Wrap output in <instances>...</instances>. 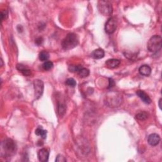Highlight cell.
Returning a JSON list of instances; mask_svg holds the SVG:
<instances>
[{
  "mask_svg": "<svg viewBox=\"0 0 162 162\" xmlns=\"http://www.w3.org/2000/svg\"><path fill=\"white\" fill-rule=\"evenodd\" d=\"M16 69H17L18 70L21 72V73L25 76H30L31 75V70L22 64H17V65H16Z\"/></svg>",
  "mask_w": 162,
  "mask_h": 162,
  "instance_id": "5bb4252c",
  "label": "cell"
},
{
  "mask_svg": "<svg viewBox=\"0 0 162 162\" xmlns=\"http://www.w3.org/2000/svg\"><path fill=\"white\" fill-rule=\"evenodd\" d=\"M120 64V61L118 59H109L105 62L106 66L107 68L112 69L118 67L119 65Z\"/></svg>",
  "mask_w": 162,
  "mask_h": 162,
  "instance_id": "8fae6325",
  "label": "cell"
},
{
  "mask_svg": "<svg viewBox=\"0 0 162 162\" xmlns=\"http://www.w3.org/2000/svg\"><path fill=\"white\" fill-rule=\"evenodd\" d=\"M136 94L144 103L150 104L152 103V99H151L150 97L144 91L142 90H137L136 91Z\"/></svg>",
  "mask_w": 162,
  "mask_h": 162,
  "instance_id": "30bf717a",
  "label": "cell"
},
{
  "mask_svg": "<svg viewBox=\"0 0 162 162\" xmlns=\"http://www.w3.org/2000/svg\"><path fill=\"white\" fill-rule=\"evenodd\" d=\"M36 134L37 136H41L43 139H46L47 136V131L44 130L42 127H38L35 131Z\"/></svg>",
  "mask_w": 162,
  "mask_h": 162,
  "instance_id": "e0dca14e",
  "label": "cell"
},
{
  "mask_svg": "<svg viewBox=\"0 0 162 162\" xmlns=\"http://www.w3.org/2000/svg\"><path fill=\"white\" fill-rule=\"evenodd\" d=\"M117 27V20L115 17H111L110 18L105 26V32L107 34H111L115 31Z\"/></svg>",
  "mask_w": 162,
  "mask_h": 162,
  "instance_id": "8992f818",
  "label": "cell"
},
{
  "mask_svg": "<svg viewBox=\"0 0 162 162\" xmlns=\"http://www.w3.org/2000/svg\"><path fill=\"white\" fill-rule=\"evenodd\" d=\"M160 141V137L157 134H152L148 138V144L152 146H156L159 144Z\"/></svg>",
  "mask_w": 162,
  "mask_h": 162,
  "instance_id": "9c48e42d",
  "label": "cell"
},
{
  "mask_svg": "<svg viewBox=\"0 0 162 162\" xmlns=\"http://www.w3.org/2000/svg\"><path fill=\"white\" fill-rule=\"evenodd\" d=\"M161 101H162V99H161V98H160L159 100V103H158V105H159V107L160 109H161Z\"/></svg>",
  "mask_w": 162,
  "mask_h": 162,
  "instance_id": "4316f807",
  "label": "cell"
},
{
  "mask_svg": "<svg viewBox=\"0 0 162 162\" xmlns=\"http://www.w3.org/2000/svg\"><path fill=\"white\" fill-rule=\"evenodd\" d=\"M162 46V39L159 35H155L149 39L147 44L148 49L150 52L156 53L159 52Z\"/></svg>",
  "mask_w": 162,
  "mask_h": 162,
  "instance_id": "3957f363",
  "label": "cell"
},
{
  "mask_svg": "<svg viewBox=\"0 0 162 162\" xmlns=\"http://www.w3.org/2000/svg\"><path fill=\"white\" fill-rule=\"evenodd\" d=\"M77 74L81 77L85 78L89 76V74H90V72H89V70L87 69L82 67V69H81V70L79 72H77Z\"/></svg>",
  "mask_w": 162,
  "mask_h": 162,
  "instance_id": "d6986e66",
  "label": "cell"
},
{
  "mask_svg": "<svg viewBox=\"0 0 162 162\" xmlns=\"http://www.w3.org/2000/svg\"><path fill=\"white\" fill-rule=\"evenodd\" d=\"M122 97L119 93H110L106 96V105H107L109 107L115 108L119 107L122 103Z\"/></svg>",
  "mask_w": 162,
  "mask_h": 162,
  "instance_id": "277c9868",
  "label": "cell"
},
{
  "mask_svg": "<svg viewBox=\"0 0 162 162\" xmlns=\"http://www.w3.org/2000/svg\"><path fill=\"white\" fill-rule=\"evenodd\" d=\"M49 156V151L46 148L41 149L37 153L38 159L41 162H46L48 161Z\"/></svg>",
  "mask_w": 162,
  "mask_h": 162,
  "instance_id": "ba28073f",
  "label": "cell"
},
{
  "mask_svg": "<svg viewBox=\"0 0 162 162\" xmlns=\"http://www.w3.org/2000/svg\"><path fill=\"white\" fill-rule=\"evenodd\" d=\"M49 58V54L46 51H42L39 54V58L41 61H46Z\"/></svg>",
  "mask_w": 162,
  "mask_h": 162,
  "instance_id": "ac0fdd59",
  "label": "cell"
},
{
  "mask_svg": "<svg viewBox=\"0 0 162 162\" xmlns=\"http://www.w3.org/2000/svg\"><path fill=\"white\" fill-rule=\"evenodd\" d=\"M115 86V82L112 79H109V85L108 88L110 89Z\"/></svg>",
  "mask_w": 162,
  "mask_h": 162,
  "instance_id": "484cf974",
  "label": "cell"
},
{
  "mask_svg": "<svg viewBox=\"0 0 162 162\" xmlns=\"http://www.w3.org/2000/svg\"><path fill=\"white\" fill-rule=\"evenodd\" d=\"M43 39L42 37H38L35 41V43L37 44V45H41V44L43 43Z\"/></svg>",
  "mask_w": 162,
  "mask_h": 162,
  "instance_id": "d4e9b609",
  "label": "cell"
},
{
  "mask_svg": "<svg viewBox=\"0 0 162 162\" xmlns=\"http://www.w3.org/2000/svg\"><path fill=\"white\" fill-rule=\"evenodd\" d=\"M91 57L94 59H102L105 57V52L103 49L98 48L93 51L91 54Z\"/></svg>",
  "mask_w": 162,
  "mask_h": 162,
  "instance_id": "7c38bea8",
  "label": "cell"
},
{
  "mask_svg": "<svg viewBox=\"0 0 162 162\" xmlns=\"http://www.w3.org/2000/svg\"><path fill=\"white\" fill-rule=\"evenodd\" d=\"M98 8L99 13L104 16H109L113 13L112 5L108 1H99Z\"/></svg>",
  "mask_w": 162,
  "mask_h": 162,
  "instance_id": "5b68a950",
  "label": "cell"
},
{
  "mask_svg": "<svg viewBox=\"0 0 162 162\" xmlns=\"http://www.w3.org/2000/svg\"><path fill=\"white\" fill-rule=\"evenodd\" d=\"M8 15V13L7 10H3L2 12H1V20H3L4 19H7Z\"/></svg>",
  "mask_w": 162,
  "mask_h": 162,
  "instance_id": "cb8c5ba5",
  "label": "cell"
},
{
  "mask_svg": "<svg viewBox=\"0 0 162 162\" xmlns=\"http://www.w3.org/2000/svg\"><path fill=\"white\" fill-rule=\"evenodd\" d=\"M34 96L36 99H40L43 94L44 91V83L40 79H36L34 81Z\"/></svg>",
  "mask_w": 162,
  "mask_h": 162,
  "instance_id": "52a82bcc",
  "label": "cell"
},
{
  "mask_svg": "<svg viewBox=\"0 0 162 162\" xmlns=\"http://www.w3.org/2000/svg\"><path fill=\"white\" fill-rule=\"evenodd\" d=\"M65 84L67 86H69L71 87H75L77 84L76 81H75V79H73V78H69V79H68L66 81Z\"/></svg>",
  "mask_w": 162,
  "mask_h": 162,
  "instance_id": "7402d4cb",
  "label": "cell"
},
{
  "mask_svg": "<svg viewBox=\"0 0 162 162\" xmlns=\"http://www.w3.org/2000/svg\"><path fill=\"white\" fill-rule=\"evenodd\" d=\"M83 67V66L81 65H70L69 67V70H70V72H79L81 69H82Z\"/></svg>",
  "mask_w": 162,
  "mask_h": 162,
  "instance_id": "44dd1931",
  "label": "cell"
},
{
  "mask_svg": "<svg viewBox=\"0 0 162 162\" xmlns=\"http://www.w3.org/2000/svg\"><path fill=\"white\" fill-rule=\"evenodd\" d=\"M149 116V114L146 112V111H141V112L137 113L136 115V119L138 120L144 121L146 120Z\"/></svg>",
  "mask_w": 162,
  "mask_h": 162,
  "instance_id": "2e32d148",
  "label": "cell"
},
{
  "mask_svg": "<svg viewBox=\"0 0 162 162\" xmlns=\"http://www.w3.org/2000/svg\"><path fill=\"white\" fill-rule=\"evenodd\" d=\"M53 67V63L51 61H46L43 65V68L44 70H49Z\"/></svg>",
  "mask_w": 162,
  "mask_h": 162,
  "instance_id": "ffe728a7",
  "label": "cell"
},
{
  "mask_svg": "<svg viewBox=\"0 0 162 162\" xmlns=\"http://www.w3.org/2000/svg\"><path fill=\"white\" fill-rule=\"evenodd\" d=\"M79 44V38L74 33H69L61 42V46L65 50H70L75 48Z\"/></svg>",
  "mask_w": 162,
  "mask_h": 162,
  "instance_id": "7a4b0ae2",
  "label": "cell"
},
{
  "mask_svg": "<svg viewBox=\"0 0 162 162\" xmlns=\"http://www.w3.org/2000/svg\"><path fill=\"white\" fill-rule=\"evenodd\" d=\"M139 74L144 76H149L152 73V69L149 66L147 65H144L141 66L139 69Z\"/></svg>",
  "mask_w": 162,
  "mask_h": 162,
  "instance_id": "4fadbf2b",
  "label": "cell"
},
{
  "mask_svg": "<svg viewBox=\"0 0 162 162\" xmlns=\"http://www.w3.org/2000/svg\"><path fill=\"white\" fill-rule=\"evenodd\" d=\"M55 161H57V162H66V159L64 157V156L63 155H58L57 156V158H56Z\"/></svg>",
  "mask_w": 162,
  "mask_h": 162,
  "instance_id": "603a6c76",
  "label": "cell"
},
{
  "mask_svg": "<svg viewBox=\"0 0 162 162\" xmlns=\"http://www.w3.org/2000/svg\"><path fill=\"white\" fill-rule=\"evenodd\" d=\"M1 155L4 157H11L16 153L17 146L12 139H5L1 143Z\"/></svg>",
  "mask_w": 162,
  "mask_h": 162,
  "instance_id": "6da1fadb",
  "label": "cell"
},
{
  "mask_svg": "<svg viewBox=\"0 0 162 162\" xmlns=\"http://www.w3.org/2000/svg\"><path fill=\"white\" fill-rule=\"evenodd\" d=\"M66 105L65 103H60L58 102V115L61 116H63L65 112H66Z\"/></svg>",
  "mask_w": 162,
  "mask_h": 162,
  "instance_id": "9a60e30c",
  "label": "cell"
}]
</instances>
